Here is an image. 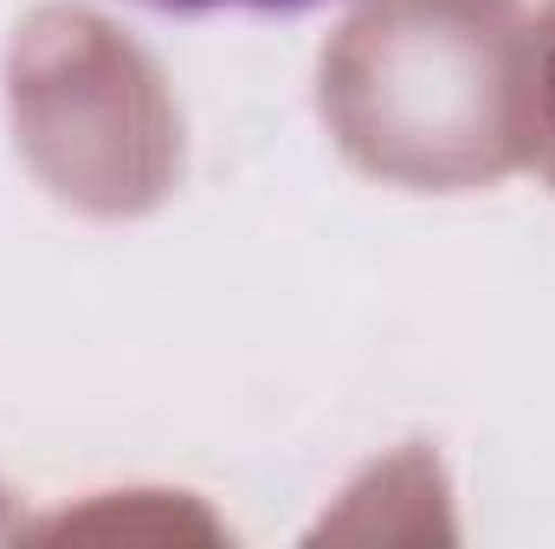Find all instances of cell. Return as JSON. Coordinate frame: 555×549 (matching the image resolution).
<instances>
[{
	"label": "cell",
	"instance_id": "obj_1",
	"mask_svg": "<svg viewBox=\"0 0 555 549\" xmlns=\"http://www.w3.org/2000/svg\"><path fill=\"white\" fill-rule=\"evenodd\" d=\"M142 7H162V13H214V7H253V13H297V7H317V0H142Z\"/></svg>",
	"mask_w": 555,
	"mask_h": 549
}]
</instances>
